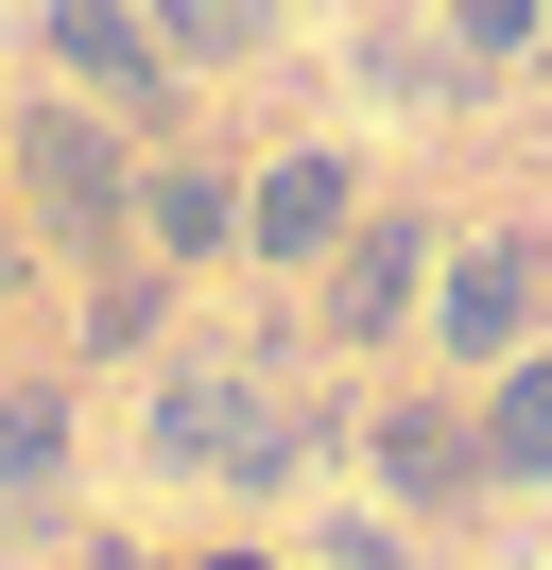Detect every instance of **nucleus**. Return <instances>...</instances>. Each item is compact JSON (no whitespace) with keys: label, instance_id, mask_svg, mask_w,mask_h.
<instances>
[{"label":"nucleus","instance_id":"nucleus-1","mask_svg":"<svg viewBox=\"0 0 552 570\" xmlns=\"http://www.w3.org/2000/svg\"><path fill=\"white\" fill-rule=\"evenodd\" d=\"M156 450H172V466H241V484H276V466H294V397H276L259 363H190V381L156 397Z\"/></svg>","mask_w":552,"mask_h":570},{"label":"nucleus","instance_id":"nucleus-2","mask_svg":"<svg viewBox=\"0 0 552 570\" xmlns=\"http://www.w3.org/2000/svg\"><path fill=\"white\" fill-rule=\"evenodd\" d=\"M34 18H52V52L103 87V105H156V87H172V52L138 36V0H34Z\"/></svg>","mask_w":552,"mask_h":570},{"label":"nucleus","instance_id":"nucleus-3","mask_svg":"<svg viewBox=\"0 0 552 570\" xmlns=\"http://www.w3.org/2000/svg\"><path fill=\"white\" fill-rule=\"evenodd\" d=\"M241 243L259 259H328L345 243V156H276V174L241 190Z\"/></svg>","mask_w":552,"mask_h":570},{"label":"nucleus","instance_id":"nucleus-4","mask_svg":"<svg viewBox=\"0 0 552 570\" xmlns=\"http://www.w3.org/2000/svg\"><path fill=\"white\" fill-rule=\"evenodd\" d=\"M34 208L87 243V225H121V139L103 121H34Z\"/></svg>","mask_w":552,"mask_h":570},{"label":"nucleus","instance_id":"nucleus-5","mask_svg":"<svg viewBox=\"0 0 552 570\" xmlns=\"http://www.w3.org/2000/svg\"><path fill=\"white\" fill-rule=\"evenodd\" d=\"M518 312H535V243H483V259H448V346H466V363L501 346Z\"/></svg>","mask_w":552,"mask_h":570},{"label":"nucleus","instance_id":"nucleus-6","mask_svg":"<svg viewBox=\"0 0 552 570\" xmlns=\"http://www.w3.org/2000/svg\"><path fill=\"white\" fill-rule=\"evenodd\" d=\"M483 466H501V484L552 466V363H501V397H483Z\"/></svg>","mask_w":552,"mask_h":570},{"label":"nucleus","instance_id":"nucleus-7","mask_svg":"<svg viewBox=\"0 0 552 570\" xmlns=\"http://www.w3.org/2000/svg\"><path fill=\"white\" fill-rule=\"evenodd\" d=\"M138 208H156V243H172V259H207V243H241V190H225V174H156V190H138Z\"/></svg>","mask_w":552,"mask_h":570},{"label":"nucleus","instance_id":"nucleus-8","mask_svg":"<svg viewBox=\"0 0 552 570\" xmlns=\"http://www.w3.org/2000/svg\"><path fill=\"white\" fill-rule=\"evenodd\" d=\"M52 466H69V397H0V484H52Z\"/></svg>","mask_w":552,"mask_h":570},{"label":"nucleus","instance_id":"nucleus-9","mask_svg":"<svg viewBox=\"0 0 552 570\" xmlns=\"http://www.w3.org/2000/svg\"><path fill=\"white\" fill-rule=\"evenodd\" d=\"M414 294V225H363V243H345V328H379Z\"/></svg>","mask_w":552,"mask_h":570},{"label":"nucleus","instance_id":"nucleus-10","mask_svg":"<svg viewBox=\"0 0 552 570\" xmlns=\"http://www.w3.org/2000/svg\"><path fill=\"white\" fill-rule=\"evenodd\" d=\"M276 0H156V52H241Z\"/></svg>","mask_w":552,"mask_h":570},{"label":"nucleus","instance_id":"nucleus-11","mask_svg":"<svg viewBox=\"0 0 552 570\" xmlns=\"http://www.w3.org/2000/svg\"><path fill=\"white\" fill-rule=\"evenodd\" d=\"M397 484L448 501V484H466V432H448V415H397Z\"/></svg>","mask_w":552,"mask_h":570},{"label":"nucleus","instance_id":"nucleus-12","mask_svg":"<svg viewBox=\"0 0 552 570\" xmlns=\"http://www.w3.org/2000/svg\"><path fill=\"white\" fill-rule=\"evenodd\" d=\"M535 36V0H466V52H518Z\"/></svg>","mask_w":552,"mask_h":570},{"label":"nucleus","instance_id":"nucleus-13","mask_svg":"<svg viewBox=\"0 0 552 570\" xmlns=\"http://www.w3.org/2000/svg\"><path fill=\"white\" fill-rule=\"evenodd\" d=\"M207 570H259V553H207Z\"/></svg>","mask_w":552,"mask_h":570},{"label":"nucleus","instance_id":"nucleus-14","mask_svg":"<svg viewBox=\"0 0 552 570\" xmlns=\"http://www.w3.org/2000/svg\"><path fill=\"white\" fill-rule=\"evenodd\" d=\"M0 277H18V243H0Z\"/></svg>","mask_w":552,"mask_h":570}]
</instances>
